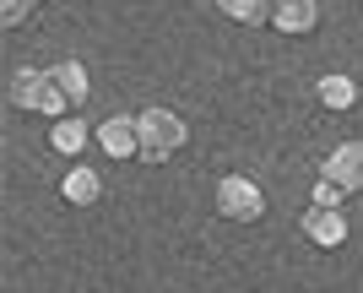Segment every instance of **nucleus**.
Listing matches in <instances>:
<instances>
[{"instance_id": "obj_14", "label": "nucleus", "mask_w": 363, "mask_h": 293, "mask_svg": "<svg viewBox=\"0 0 363 293\" xmlns=\"http://www.w3.org/2000/svg\"><path fill=\"white\" fill-rule=\"evenodd\" d=\"M38 0H0V28H22Z\"/></svg>"}, {"instance_id": "obj_9", "label": "nucleus", "mask_w": 363, "mask_h": 293, "mask_svg": "<svg viewBox=\"0 0 363 293\" xmlns=\"http://www.w3.org/2000/svg\"><path fill=\"white\" fill-rule=\"evenodd\" d=\"M87 141H98V131H87V120H76V109L65 114V120H49V147H55L60 157H82Z\"/></svg>"}, {"instance_id": "obj_5", "label": "nucleus", "mask_w": 363, "mask_h": 293, "mask_svg": "<svg viewBox=\"0 0 363 293\" xmlns=\"http://www.w3.org/2000/svg\"><path fill=\"white\" fill-rule=\"evenodd\" d=\"M92 131H98V153H104V157H114V163L141 157V125H136V114H108V120H98Z\"/></svg>"}, {"instance_id": "obj_11", "label": "nucleus", "mask_w": 363, "mask_h": 293, "mask_svg": "<svg viewBox=\"0 0 363 293\" xmlns=\"http://www.w3.org/2000/svg\"><path fill=\"white\" fill-rule=\"evenodd\" d=\"M49 77H55V87L71 98V109H87L92 77H87V65H82V60H55V65H49Z\"/></svg>"}, {"instance_id": "obj_13", "label": "nucleus", "mask_w": 363, "mask_h": 293, "mask_svg": "<svg viewBox=\"0 0 363 293\" xmlns=\"http://www.w3.org/2000/svg\"><path fill=\"white\" fill-rule=\"evenodd\" d=\"M309 201H315V206H347V190H342V185H331V179L320 174V179H315V190H309Z\"/></svg>"}, {"instance_id": "obj_2", "label": "nucleus", "mask_w": 363, "mask_h": 293, "mask_svg": "<svg viewBox=\"0 0 363 293\" xmlns=\"http://www.w3.org/2000/svg\"><path fill=\"white\" fill-rule=\"evenodd\" d=\"M136 125H141V163H174L190 141V125L174 109H141Z\"/></svg>"}, {"instance_id": "obj_4", "label": "nucleus", "mask_w": 363, "mask_h": 293, "mask_svg": "<svg viewBox=\"0 0 363 293\" xmlns=\"http://www.w3.org/2000/svg\"><path fill=\"white\" fill-rule=\"evenodd\" d=\"M298 228H303V239L315 250H342L347 245V206H303V217H298Z\"/></svg>"}, {"instance_id": "obj_6", "label": "nucleus", "mask_w": 363, "mask_h": 293, "mask_svg": "<svg viewBox=\"0 0 363 293\" xmlns=\"http://www.w3.org/2000/svg\"><path fill=\"white\" fill-rule=\"evenodd\" d=\"M320 174H325L331 185H342L347 196H358V190H363V141H342V147H331L325 163H320Z\"/></svg>"}, {"instance_id": "obj_1", "label": "nucleus", "mask_w": 363, "mask_h": 293, "mask_svg": "<svg viewBox=\"0 0 363 293\" xmlns=\"http://www.w3.org/2000/svg\"><path fill=\"white\" fill-rule=\"evenodd\" d=\"M6 104L22 109V114H38V120H65L71 114V98L55 87L49 65L44 71L38 65H16L11 77H6Z\"/></svg>"}, {"instance_id": "obj_7", "label": "nucleus", "mask_w": 363, "mask_h": 293, "mask_svg": "<svg viewBox=\"0 0 363 293\" xmlns=\"http://www.w3.org/2000/svg\"><path fill=\"white\" fill-rule=\"evenodd\" d=\"M60 196H65V206H98L104 201V174L92 163H71L60 179Z\"/></svg>"}, {"instance_id": "obj_8", "label": "nucleus", "mask_w": 363, "mask_h": 293, "mask_svg": "<svg viewBox=\"0 0 363 293\" xmlns=\"http://www.w3.org/2000/svg\"><path fill=\"white\" fill-rule=\"evenodd\" d=\"M358 82L347 77V71H331V77H320L315 82V104L320 109H331V114H352V109H358Z\"/></svg>"}, {"instance_id": "obj_10", "label": "nucleus", "mask_w": 363, "mask_h": 293, "mask_svg": "<svg viewBox=\"0 0 363 293\" xmlns=\"http://www.w3.org/2000/svg\"><path fill=\"white\" fill-rule=\"evenodd\" d=\"M272 28L277 33H315L320 28V0H277V11H272Z\"/></svg>"}, {"instance_id": "obj_12", "label": "nucleus", "mask_w": 363, "mask_h": 293, "mask_svg": "<svg viewBox=\"0 0 363 293\" xmlns=\"http://www.w3.org/2000/svg\"><path fill=\"white\" fill-rule=\"evenodd\" d=\"M217 11H223L228 22H239V28H272L277 0H217Z\"/></svg>"}, {"instance_id": "obj_3", "label": "nucleus", "mask_w": 363, "mask_h": 293, "mask_svg": "<svg viewBox=\"0 0 363 293\" xmlns=\"http://www.w3.org/2000/svg\"><path fill=\"white\" fill-rule=\"evenodd\" d=\"M212 201H217V217H228V223H260L266 217V190L250 174H223Z\"/></svg>"}]
</instances>
